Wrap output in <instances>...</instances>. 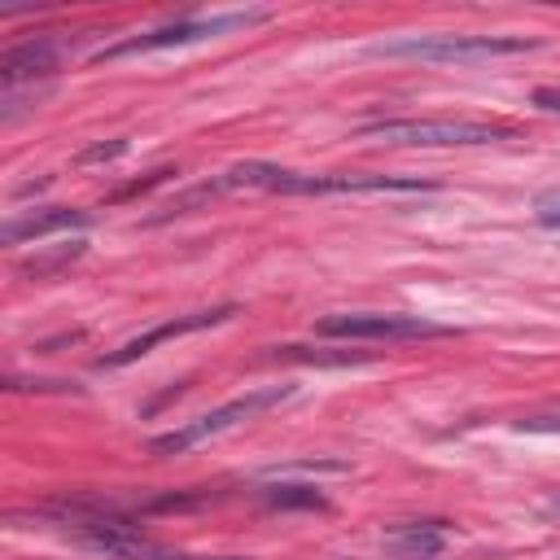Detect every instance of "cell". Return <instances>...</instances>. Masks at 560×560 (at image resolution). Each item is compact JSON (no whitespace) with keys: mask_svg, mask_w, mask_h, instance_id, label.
I'll list each match as a JSON object with an SVG mask.
<instances>
[{"mask_svg":"<svg viewBox=\"0 0 560 560\" xmlns=\"http://www.w3.org/2000/svg\"><path fill=\"white\" fill-rule=\"evenodd\" d=\"M236 315V306H214V311H192V315H179V319H166V324H153L149 332H140V337H131V341H122L114 354H105L101 363L105 368H122V363H131V359H140V354H149L153 346H162V341H171V337H184V332H201V328H214V324H223V319H232Z\"/></svg>","mask_w":560,"mask_h":560,"instance_id":"6","label":"cell"},{"mask_svg":"<svg viewBox=\"0 0 560 560\" xmlns=\"http://www.w3.org/2000/svg\"><path fill=\"white\" fill-rule=\"evenodd\" d=\"M88 223V210H39V214H26V219H9L0 241L4 245H18V241H39V236H52V232H70V228H83Z\"/></svg>","mask_w":560,"mask_h":560,"instance_id":"8","label":"cell"},{"mask_svg":"<svg viewBox=\"0 0 560 560\" xmlns=\"http://www.w3.org/2000/svg\"><path fill=\"white\" fill-rule=\"evenodd\" d=\"M127 153V140H109V144H92L79 153V166H92V162H114Z\"/></svg>","mask_w":560,"mask_h":560,"instance_id":"13","label":"cell"},{"mask_svg":"<svg viewBox=\"0 0 560 560\" xmlns=\"http://www.w3.org/2000/svg\"><path fill=\"white\" fill-rule=\"evenodd\" d=\"M149 560H245V556H179V551H162L158 547Z\"/></svg>","mask_w":560,"mask_h":560,"instance_id":"15","label":"cell"},{"mask_svg":"<svg viewBox=\"0 0 560 560\" xmlns=\"http://www.w3.org/2000/svg\"><path fill=\"white\" fill-rule=\"evenodd\" d=\"M359 136L381 140V144L446 149V144H490V140H503L512 131L494 127V122H477V118H385V122L359 127Z\"/></svg>","mask_w":560,"mask_h":560,"instance_id":"2","label":"cell"},{"mask_svg":"<svg viewBox=\"0 0 560 560\" xmlns=\"http://www.w3.org/2000/svg\"><path fill=\"white\" fill-rule=\"evenodd\" d=\"M83 241H70V245H52V249H44V254H35V258H26L22 262V276H31V280H44V276H57L61 267H70L74 258H83Z\"/></svg>","mask_w":560,"mask_h":560,"instance_id":"10","label":"cell"},{"mask_svg":"<svg viewBox=\"0 0 560 560\" xmlns=\"http://www.w3.org/2000/svg\"><path fill=\"white\" fill-rule=\"evenodd\" d=\"M57 61H61V44L57 39H48V35L26 39V44H18V48H9L0 57V83L4 88H18L26 79H44V74L57 70Z\"/></svg>","mask_w":560,"mask_h":560,"instance_id":"7","label":"cell"},{"mask_svg":"<svg viewBox=\"0 0 560 560\" xmlns=\"http://www.w3.org/2000/svg\"><path fill=\"white\" fill-rule=\"evenodd\" d=\"M267 13L254 9V13H219V18H192V22H175V26H162V31H149V35H136L118 48H105L96 52V61H114V57H131V52H153V48H179V44H197V39H214L223 31H236V26H249V22H262Z\"/></svg>","mask_w":560,"mask_h":560,"instance_id":"5","label":"cell"},{"mask_svg":"<svg viewBox=\"0 0 560 560\" xmlns=\"http://www.w3.org/2000/svg\"><path fill=\"white\" fill-rule=\"evenodd\" d=\"M389 542H394V551H398V556H407V560H429V556H438V551H442L446 529H442V525H433V521H416V525H398Z\"/></svg>","mask_w":560,"mask_h":560,"instance_id":"9","label":"cell"},{"mask_svg":"<svg viewBox=\"0 0 560 560\" xmlns=\"http://www.w3.org/2000/svg\"><path fill=\"white\" fill-rule=\"evenodd\" d=\"M289 394H293L289 385L249 389V394H241V398H232V402H223V407H214V411H206V416H197V420H188V424H179V429H171V433L153 438V442H149V451H153V455H179V451H188V446H197V442H206V438H219V433L236 429L241 420L262 416L267 407H280Z\"/></svg>","mask_w":560,"mask_h":560,"instance_id":"3","label":"cell"},{"mask_svg":"<svg viewBox=\"0 0 560 560\" xmlns=\"http://www.w3.org/2000/svg\"><path fill=\"white\" fill-rule=\"evenodd\" d=\"M267 499L276 508H324V494H315V486H271Z\"/></svg>","mask_w":560,"mask_h":560,"instance_id":"11","label":"cell"},{"mask_svg":"<svg viewBox=\"0 0 560 560\" xmlns=\"http://www.w3.org/2000/svg\"><path fill=\"white\" fill-rule=\"evenodd\" d=\"M446 332L433 319L398 315V311H346L319 319V337H350V341H407V337H438Z\"/></svg>","mask_w":560,"mask_h":560,"instance_id":"4","label":"cell"},{"mask_svg":"<svg viewBox=\"0 0 560 560\" xmlns=\"http://www.w3.org/2000/svg\"><path fill=\"white\" fill-rule=\"evenodd\" d=\"M534 105H542V109H556V114H560V88H538V92H534Z\"/></svg>","mask_w":560,"mask_h":560,"instance_id":"16","label":"cell"},{"mask_svg":"<svg viewBox=\"0 0 560 560\" xmlns=\"http://www.w3.org/2000/svg\"><path fill=\"white\" fill-rule=\"evenodd\" d=\"M551 512H560V499H551Z\"/></svg>","mask_w":560,"mask_h":560,"instance_id":"17","label":"cell"},{"mask_svg":"<svg viewBox=\"0 0 560 560\" xmlns=\"http://www.w3.org/2000/svg\"><path fill=\"white\" fill-rule=\"evenodd\" d=\"M538 48V39L525 35H402V39H385L372 52L376 57H416V61H455V66H472V61H494V57H516Z\"/></svg>","mask_w":560,"mask_h":560,"instance_id":"1","label":"cell"},{"mask_svg":"<svg viewBox=\"0 0 560 560\" xmlns=\"http://www.w3.org/2000/svg\"><path fill=\"white\" fill-rule=\"evenodd\" d=\"M534 219H538L542 228H560V184H556V188H542V192L534 197Z\"/></svg>","mask_w":560,"mask_h":560,"instance_id":"12","label":"cell"},{"mask_svg":"<svg viewBox=\"0 0 560 560\" xmlns=\"http://www.w3.org/2000/svg\"><path fill=\"white\" fill-rule=\"evenodd\" d=\"M516 429H521V433H560V411H556V416H529V420H521Z\"/></svg>","mask_w":560,"mask_h":560,"instance_id":"14","label":"cell"}]
</instances>
